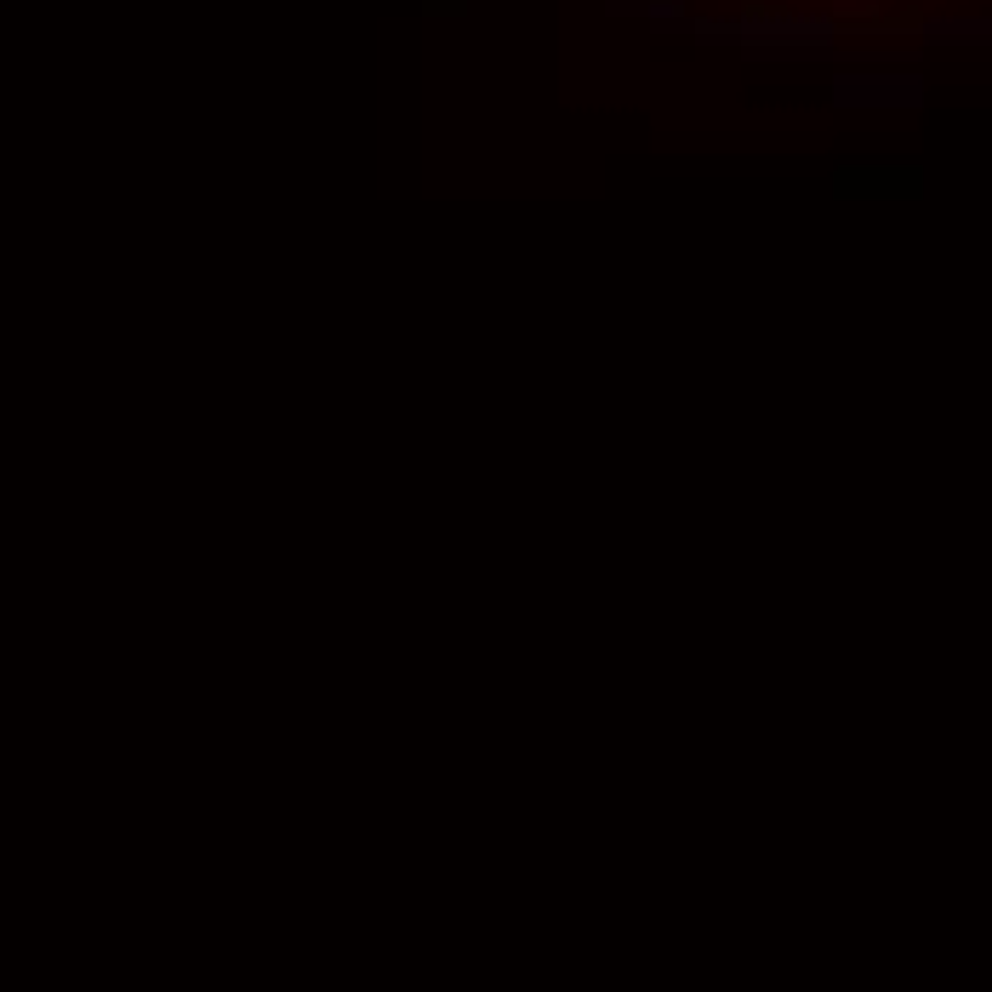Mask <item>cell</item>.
Returning <instances> with one entry per match:
<instances>
[{"mask_svg":"<svg viewBox=\"0 0 992 992\" xmlns=\"http://www.w3.org/2000/svg\"><path fill=\"white\" fill-rule=\"evenodd\" d=\"M650 23H684V0H645Z\"/></svg>","mask_w":992,"mask_h":992,"instance_id":"1","label":"cell"}]
</instances>
